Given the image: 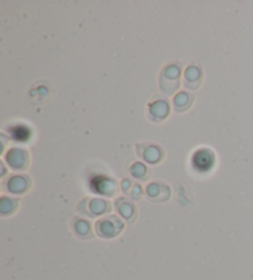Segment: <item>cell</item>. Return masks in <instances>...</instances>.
I'll return each instance as SVG.
<instances>
[{"label": "cell", "mask_w": 253, "mask_h": 280, "mask_svg": "<svg viewBox=\"0 0 253 280\" xmlns=\"http://www.w3.org/2000/svg\"><path fill=\"white\" fill-rule=\"evenodd\" d=\"M95 230L102 238H114L124 230V222L119 216L110 215L99 220L95 224Z\"/></svg>", "instance_id": "6da1fadb"}, {"label": "cell", "mask_w": 253, "mask_h": 280, "mask_svg": "<svg viewBox=\"0 0 253 280\" xmlns=\"http://www.w3.org/2000/svg\"><path fill=\"white\" fill-rule=\"evenodd\" d=\"M215 156L210 149L201 148L198 149L192 158V164L197 172L206 173L214 167Z\"/></svg>", "instance_id": "7a4b0ae2"}, {"label": "cell", "mask_w": 253, "mask_h": 280, "mask_svg": "<svg viewBox=\"0 0 253 280\" xmlns=\"http://www.w3.org/2000/svg\"><path fill=\"white\" fill-rule=\"evenodd\" d=\"M88 204H80V211L87 216L95 217L100 216V215L107 214L108 211H110V204L108 201L103 199H86Z\"/></svg>", "instance_id": "3957f363"}, {"label": "cell", "mask_w": 253, "mask_h": 280, "mask_svg": "<svg viewBox=\"0 0 253 280\" xmlns=\"http://www.w3.org/2000/svg\"><path fill=\"white\" fill-rule=\"evenodd\" d=\"M91 188L94 193L98 194L108 195V197H113L116 193V183L113 179H109L107 176H95L92 179Z\"/></svg>", "instance_id": "277c9868"}, {"label": "cell", "mask_w": 253, "mask_h": 280, "mask_svg": "<svg viewBox=\"0 0 253 280\" xmlns=\"http://www.w3.org/2000/svg\"><path fill=\"white\" fill-rule=\"evenodd\" d=\"M8 162L14 169H24V168H26L27 163L26 152L21 151V149H13L9 152Z\"/></svg>", "instance_id": "5b68a950"}, {"label": "cell", "mask_w": 253, "mask_h": 280, "mask_svg": "<svg viewBox=\"0 0 253 280\" xmlns=\"http://www.w3.org/2000/svg\"><path fill=\"white\" fill-rule=\"evenodd\" d=\"M29 188V180L25 176H14L8 183V192L14 194H23Z\"/></svg>", "instance_id": "8992f818"}, {"label": "cell", "mask_w": 253, "mask_h": 280, "mask_svg": "<svg viewBox=\"0 0 253 280\" xmlns=\"http://www.w3.org/2000/svg\"><path fill=\"white\" fill-rule=\"evenodd\" d=\"M116 209L126 220H133L136 215V208L133 204L126 199H119L116 201Z\"/></svg>", "instance_id": "52a82bcc"}, {"label": "cell", "mask_w": 253, "mask_h": 280, "mask_svg": "<svg viewBox=\"0 0 253 280\" xmlns=\"http://www.w3.org/2000/svg\"><path fill=\"white\" fill-rule=\"evenodd\" d=\"M73 230L77 233V236H79L81 238H88L92 237V228L91 224L86 220H78L73 225Z\"/></svg>", "instance_id": "ba28073f"}, {"label": "cell", "mask_w": 253, "mask_h": 280, "mask_svg": "<svg viewBox=\"0 0 253 280\" xmlns=\"http://www.w3.org/2000/svg\"><path fill=\"white\" fill-rule=\"evenodd\" d=\"M12 137L15 141H18V142H25V141L31 137V131L27 127L24 126V125H20V126L13 127Z\"/></svg>", "instance_id": "9c48e42d"}, {"label": "cell", "mask_w": 253, "mask_h": 280, "mask_svg": "<svg viewBox=\"0 0 253 280\" xmlns=\"http://www.w3.org/2000/svg\"><path fill=\"white\" fill-rule=\"evenodd\" d=\"M151 109H152V118H153V115H156V114H159V120L164 119L165 116H167L168 111H170L168 105L165 104L164 102H158L157 104H153Z\"/></svg>", "instance_id": "30bf717a"}, {"label": "cell", "mask_w": 253, "mask_h": 280, "mask_svg": "<svg viewBox=\"0 0 253 280\" xmlns=\"http://www.w3.org/2000/svg\"><path fill=\"white\" fill-rule=\"evenodd\" d=\"M16 205H18V201L14 199H8V198H3L2 200V214L4 215H9L13 214L15 211Z\"/></svg>", "instance_id": "8fae6325"}, {"label": "cell", "mask_w": 253, "mask_h": 280, "mask_svg": "<svg viewBox=\"0 0 253 280\" xmlns=\"http://www.w3.org/2000/svg\"><path fill=\"white\" fill-rule=\"evenodd\" d=\"M174 103H176V109H177V110H184V109L189 108V104L192 102H188V95L184 94V93H182V94H179L178 97L176 98Z\"/></svg>", "instance_id": "7c38bea8"}, {"label": "cell", "mask_w": 253, "mask_h": 280, "mask_svg": "<svg viewBox=\"0 0 253 280\" xmlns=\"http://www.w3.org/2000/svg\"><path fill=\"white\" fill-rule=\"evenodd\" d=\"M200 73H199V70L197 69V68H190L189 70H187V75H186V84H187V86H188V84H190L192 83L193 80H194V83H195V85L197 86H199L198 84H199V81H198V77L200 78Z\"/></svg>", "instance_id": "4fadbf2b"}, {"label": "cell", "mask_w": 253, "mask_h": 280, "mask_svg": "<svg viewBox=\"0 0 253 280\" xmlns=\"http://www.w3.org/2000/svg\"><path fill=\"white\" fill-rule=\"evenodd\" d=\"M136 168H137V170H135V169H132V174H133V176H136V178H140V179H146L145 176L142 175V174H145V175L147 176V174H146V169H145V167H143L141 163H136V165H135Z\"/></svg>", "instance_id": "5bb4252c"}]
</instances>
